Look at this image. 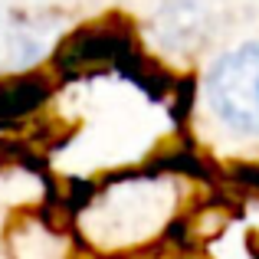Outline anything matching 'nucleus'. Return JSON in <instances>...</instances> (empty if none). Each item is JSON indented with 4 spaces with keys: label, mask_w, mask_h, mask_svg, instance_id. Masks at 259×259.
I'll list each match as a JSON object with an SVG mask.
<instances>
[{
    "label": "nucleus",
    "mask_w": 259,
    "mask_h": 259,
    "mask_svg": "<svg viewBox=\"0 0 259 259\" xmlns=\"http://www.w3.org/2000/svg\"><path fill=\"white\" fill-rule=\"evenodd\" d=\"M207 115L227 135L259 141V39L223 50L200 79Z\"/></svg>",
    "instance_id": "nucleus-1"
},
{
    "label": "nucleus",
    "mask_w": 259,
    "mask_h": 259,
    "mask_svg": "<svg viewBox=\"0 0 259 259\" xmlns=\"http://www.w3.org/2000/svg\"><path fill=\"white\" fill-rule=\"evenodd\" d=\"M141 53L135 43V33L128 26L118 23H85L79 30L63 33L56 53L50 59V69L56 79H85L92 72H105V69H125L128 63H135Z\"/></svg>",
    "instance_id": "nucleus-2"
},
{
    "label": "nucleus",
    "mask_w": 259,
    "mask_h": 259,
    "mask_svg": "<svg viewBox=\"0 0 259 259\" xmlns=\"http://www.w3.org/2000/svg\"><path fill=\"white\" fill-rule=\"evenodd\" d=\"M207 7L200 0H161L151 17V36L161 53L171 56H194L207 43Z\"/></svg>",
    "instance_id": "nucleus-3"
},
{
    "label": "nucleus",
    "mask_w": 259,
    "mask_h": 259,
    "mask_svg": "<svg viewBox=\"0 0 259 259\" xmlns=\"http://www.w3.org/2000/svg\"><path fill=\"white\" fill-rule=\"evenodd\" d=\"M46 17H10L0 23V76L36 72L50 63L59 43H50Z\"/></svg>",
    "instance_id": "nucleus-4"
},
{
    "label": "nucleus",
    "mask_w": 259,
    "mask_h": 259,
    "mask_svg": "<svg viewBox=\"0 0 259 259\" xmlns=\"http://www.w3.org/2000/svg\"><path fill=\"white\" fill-rule=\"evenodd\" d=\"M53 76L46 72H20V76H0V132L20 125L39 108L50 105Z\"/></svg>",
    "instance_id": "nucleus-5"
}]
</instances>
